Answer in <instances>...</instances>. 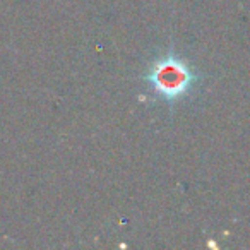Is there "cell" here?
Returning a JSON list of instances; mask_svg holds the SVG:
<instances>
[{
	"instance_id": "obj_1",
	"label": "cell",
	"mask_w": 250,
	"mask_h": 250,
	"mask_svg": "<svg viewBox=\"0 0 250 250\" xmlns=\"http://www.w3.org/2000/svg\"><path fill=\"white\" fill-rule=\"evenodd\" d=\"M144 79L167 101H177L187 96L195 83V76L187 63L180 57H175L171 53L158 59L151 65Z\"/></svg>"
}]
</instances>
